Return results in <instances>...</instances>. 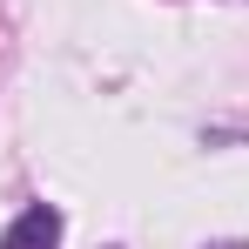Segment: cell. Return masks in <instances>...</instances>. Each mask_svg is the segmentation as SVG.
Segmentation results:
<instances>
[{"label":"cell","mask_w":249,"mask_h":249,"mask_svg":"<svg viewBox=\"0 0 249 249\" xmlns=\"http://www.w3.org/2000/svg\"><path fill=\"white\" fill-rule=\"evenodd\" d=\"M61 229H68V215L54 202H27L7 229H0V249H61Z\"/></svg>","instance_id":"1"},{"label":"cell","mask_w":249,"mask_h":249,"mask_svg":"<svg viewBox=\"0 0 249 249\" xmlns=\"http://www.w3.org/2000/svg\"><path fill=\"white\" fill-rule=\"evenodd\" d=\"M215 249H249V243H215Z\"/></svg>","instance_id":"2"}]
</instances>
